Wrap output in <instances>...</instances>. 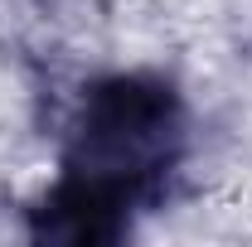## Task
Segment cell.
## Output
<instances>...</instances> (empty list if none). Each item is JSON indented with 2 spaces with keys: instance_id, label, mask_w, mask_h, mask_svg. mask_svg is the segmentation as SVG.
I'll use <instances>...</instances> for the list:
<instances>
[{
  "instance_id": "obj_2",
  "label": "cell",
  "mask_w": 252,
  "mask_h": 247,
  "mask_svg": "<svg viewBox=\"0 0 252 247\" xmlns=\"http://www.w3.org/2000/svg\"><path fill=\"white\" fill-rule=\"evenodd\" d=\"M131 223V209L97 194V189L78 185V180H59L44 194V204L34 209V238L49 243H117Z\"/></svg>"
},
{
  "instance_id": "obj_1",
  "label": "cell",
  "mask_w": 252,
  "mask_h": 247,
  "mask_svg": "<svg viewBox=\"0 0 252 247\" xmlns=\"http://www.w3.org/2000/svg\"><path fill=\"white\" fill-rule=\"evenodd\" d=\"M180 146L185 107L175 88L146 73H122L88 88L68 136L63 175L136 209L175 170Z\"/></svg>"
}]
</instances>
